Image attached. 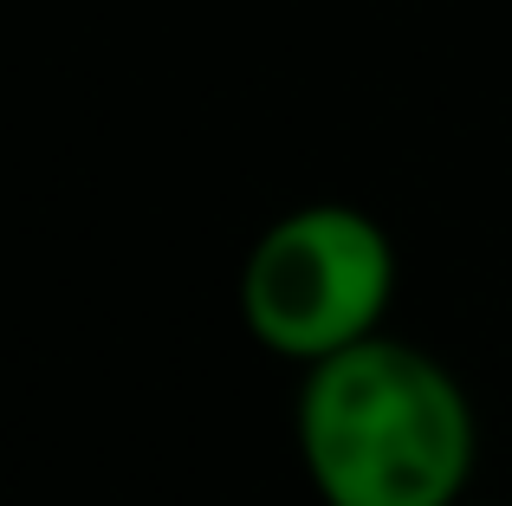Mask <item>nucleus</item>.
I'll use <instances>...</instances> for the list:
<instances>
[{"instance_id":"nucleus-3","label":"nucleus","mask_w":512,"mask_h":506,"mask_svg":"<svg viewBox=\"0 0 512 506\" xmlns=\"http://www.w3.org/2000/svg\"><path fill=\"white\" fill-rule=\"evenodd\" d=\"M454 506H512V500H474V494H467V500H454Z\"/></svg>"},{"instance_id":"nucleus-1","label":"nucleus","mask_w":512,"mask_h":506,"mask_svg":"<svg viewBox=\"0 0 512 506\" xmlns=\"http://www.w3.org/2000/svg\"><path fill=\"white\" fill-rule=\"evenodd\" d=\"M292 448L318 506H454L474 494L480 416L435 351L376 331L299 370Z\"/></svg>"},{"instance_id":"nucleus-2","label":"nucleus","mask_w":512,"mask_h":506,"mask_svg":"<svg viewBox=\"0 0 512 506\" xmlns=\"http://www.w3.org/2000/svg\"><path fill=\"white\" fill-rule=\"evenodd\" d=\"M396 279V241L370 208L299 202L253 234L234 279V305L266 357L305 370L389 331Z\"/></svg>"}]
</instances>
